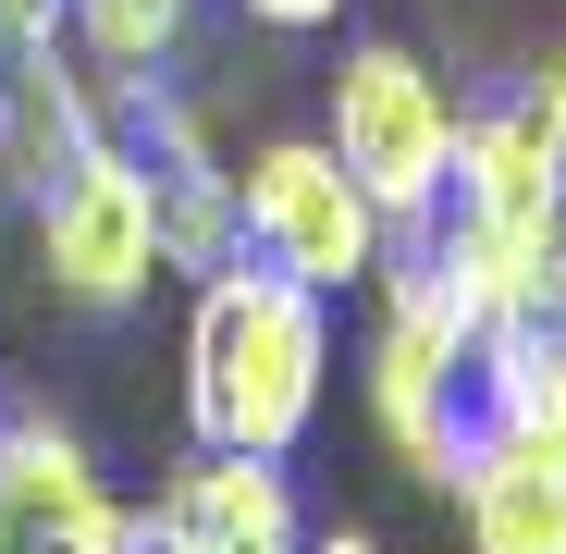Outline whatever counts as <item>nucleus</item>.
Segmentation results:
<instances>
[{"label":"nucleus","instance_id":"nucleus-1","mask_svg":"<svg viewBox=\"0 0 566 554\" xmlns=\"http://www.w3.org/2000/svg\"><path fill=\"white\" fill-rule=\"evenodd\" d=\"M407 234L468 284L481 321H505V309H530L554 284V259H566V50L517 86V100H493L455 136L443 198Z\"/></svg>","mask_w":566,"mask_h":554},{"label":"nucleus","instance_id":"nucleus-2","mask_svg":"<svg viewBox=\"0 0 566 554\" xmlns=\"http://www.w3.org/2000/svg\"><path fill=\"white\" fill-rule=\"evenodd\" d=\"M333 395V296H308L271 259L198 271L185 309V431L198 456H296Z\"/></svg>","mask_w":566,"mask_h":554},{"label":"nucleus","instance_id":"nucleus-3","mask_svg":"<svg viewBox=\"0 0 566 554\" xmlns=\"http://www.w3.org/2000/svg\"><path fill=\"white\" fill-rule=\"evenodd\" d=\"M369 296H382V321H369V419H382L395 469L419 493H455L468 443H481V419H468V357H481V309H468V284L395 222L382 271H369Z\"/></svg>","mask_w":566,"mask_h":554},{"label":"nucleus","instance_id":"nucleus-4","mask_svg":"<svg viewBox=\"0 0 566 554\" xmlns=\"http://www.w3.org/2000/svg\"><path fill=\"white\" fill-rule=\"evenodd\" d=\"M382 247H395V222L333 160V136H259L234 160V259L296 271L308 296H357L369 271H382Z\"/></svg>","mask_w":566,"mask_h":554},{"label":"nucleus","instance_id":"nucleus-5","mask_svg":"<svg viewBox=\"0 0 566 554\" xmlns=\"http://www.w3.org/2000/svg\"><path fill=\"white\" fill-rule=\"evenodd\" d=\"M321 136H333V160L369 185V198H382V222H419V210L443 198V173H455L468 112H455V86H443L407 38H357V50L333 62Z\"/></svg>","mask_w":566,"mask_h":554},{"label":"nucleus","instance_id":"nucleus-6","mask_svg":"<svg viewBox=\"0 0 566 554\" xmlns=\"http://www.w3.org/2000/svg\"><path fill=\"white\" fill-rule=\"evenodd\" d=\"M112 100V86H99ZM25 222H38V271H50V296L62 309H136L148 284H160V222H148V173H136V148H124V124H99L38 198H25Z\"/></svg>","mask_w":566,"mask_h":554},{"label":"nucleus","instance_id":"nucleus-7","mask_svg":"<svg viewBox=\"0 0 566 554\" xmlns=\"http://www.w3.org/2000/svg\"><path fill=\"white\" fill-rule=\"evenodd\" d=\"M124 505L50 419H0V554H112Z\"/></svg>","mask_w":566,"mask_h":554},{"label":"nucleus","instance_id":"nucleus-8","mask_svg":"<svg viewBox=\"0 0 566 554\" xmlns=\"http://www.w3.org/2000/svg\"><path fill=\"white\" fill-rule=\"evenodd\" d=\"M148 518H160L172 554H308V518H296L283 456H185Z\"/></svg>","mask_w":566,"mask_h":554},{"label":"nucleus","instance_id":"nucleus-9","mask_svg":"<svg viewBox=\"0 0 566 554\" xmlns=\"http://www.w3.org/2000/svg\"><path fill=\"white\" fill-rule=\"evenodd\" d=\"M468 419H481L493 443H554V456H566V284H542L530 309L481 321Z\"/></svg>","mask_w":566,"mask_h":554},{"label":"nucleus","instance_id":"nucleus-10","mask_svg":"<svg viewBox=\"0 0 566 554\" xmlns=\"http://www.w3.org/2000/svg\"><path fill=\"white\" fill-rule=\"evenodd\" d=\"M99 124H112V100H99V74L74 62V38L0 62V173H13V198H38V185L99 136Z\"/></svg>","mask_w":566,"mask_h":554},{"label":"nucleus","instance_id":"nucleus-11","mask_svg":"<svg viewBox=\"0 0 566 554\" xmlns=\"http://www.w3.org/2000/svg\"><path fill=\"white\" fill-rule=\"evenodd\" d=\"M455 530L468 554H566V456L554 443H468V469H455Z\"/></svg>","mask_w":566,"mask_h":554},{"label":"nucleus","instance_id":"nucleus-12","mask_svg":"<svg viewBox=\"0 0 566 554\" xmlns=\"http://www.w3.org/2000/svg\"><path fill=\"white\" fill-rule=\"evenodd\" d=\"M198 25V0H74V62L86 74H160Z\"/></svg>","mask_w":566,"mask_h":554},{"label":"nucleus","instance_id":"nucleus-13","mask_svg":"<svg viewBox=\"0 0 566 554\" xmlns=\"http://www.w3.org/2000/svg\"><path fill=\"white\" fill-rule=\"evenodd\" d=\"M74 38V0H0V62L13 50H62Z\"/></svg>","mask_w":566,"mask_h":554},{"label":"nucleus","instance_id":"nucleus-14","mask_svg":"<svg viewBox=\"0 0 566 554\" xmlns=\"http://www.w3.org/2000/svg\"><path fill=\"white\" fill-rule=\"evenodd\" d=\"M234 13H247V25H271V38H321L345 0H234Z\"/></svg>","mask_w":566,"mask_h":554},{"label":"nucleus","instance_id":"nucleus-15","mask_svg":"<svg viewBox=\"0 0 566 554\" xmlns=\"http://www.w3.org/2000/svg\"><path fill=\"white\" fill-rule=\"evenodd\" d=\"M112 554H172V542H160V518H148V505H124V530H112Z\"/></svg>","mask_w":566,"mask_h":554},{"label":"nucleus","instance_id":"nucleus-16","mask_svg":"<svg viewBox=\"0 0 566 554\" xmlns=\"http://www.w3.org/2000/svg\"><path fill=\"white\" fill-rule=\"evenodd\" d=\"M308 554H382L369 530H308Z\"/></svg>","mask_w":566,"mask_h":554}]
</instances>
